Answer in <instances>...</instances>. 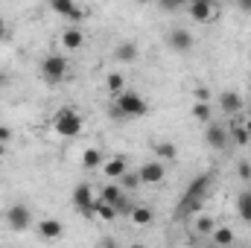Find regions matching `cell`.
Segmentation results:
<instances>
[{"mask_svg": "<svg viewBox=\"0 0 251 248\" xmlns=\"http://www.w3.org/2000/svg\"><path fill=\"white\" fill-rule=\"evenodd\" d=\"M210 184H213V173L196 175L187 184V190H184L178 207H176V219H187L190 213H199L201 204H204V198H207V193H210Z\"/></svg>", "mask_w": 251, "mask_h": 248, "instance_id": "1", "label": "cell"}, {"mask_svg": "<svg viewBox=\"0 0 251 248\" xmlns=\"http://www.w3.org/2000/svg\"><path fill=\"white\" fill-rule=\"evenodd\" d=\"M82 128H85V117H82L79 108H73V105L56 108V114H53V131L59 137H79Z\"/></svg>", "mask_w": 251, "mask_h": 248, "instance_id": "2", "label": "cell"}, {"mask_svg": "<svg viewBox=\"0 0 251 248\" xmlns=\"http://www.w3.org/2000/svg\"><path fill=\"white\" fill-rule=\"evenodd\" d=\"M38 70H41V79L47 85H62L67 79V73H70V62L62 53H47L41 59V64H38Z\"/></svg>", "mask_w": 251, "mask_h": 248, "instance_id": "3", "label": "cell"}, {"mask_svg": "<svg viewBox=\"0 0 251 248\" xmlns=\"http://www.w3.org/2000/svg\"><path fill=\"white\" fill-rule=\"evenodd\" d=\"M114 102L120 105V111L126 114V120H140V117L149 114V102H146L137 91H131V88H126L120 97H114Z\"/></svg>", "mask_w": 251, "mask_h": 248, "instance_id": "4", "label": "cell"}, {"mask_svg": "<svg viewBox=\"0 0 251 248\" xmlns=\"http://www.w3.org/2000/svg\"><path fill=\"white\" fill-rule=\"evenodd\" d=\"M3 219H6V225H9L12 234H24V231L32 228V207L24 204V201H18V204H12V207L3 213Z\"/></svg>", "mask_w": 251, "mask_h": 248, "instance_id": "5", "label": "cell"}, {"mask_svg": "<svg viewBox=\"0 0 251 248\" xmlns=\"http://www.w3.org/2000/svg\"><path fill=\"white\" fill-rule=\"evenodd\" d=\"M164 41H167V47H170L173 53H178V56H187V53H193V47H196V38H193V32H190L187 26H173V29H167Z\"/></svg>", "mask_w": 251, "mask_h": 248, "instance_id": "6", "label": "cell"}, {"mask_svg": "<svg viewBox=\"0 0 251 248\" xmlns=\"http://www.w3.org/2000/svg\"><path fill=\"white\" fill-rule=\"evenodd\" d=\"M73 207L85 216V219H97L94 207H97V196H94V187L91 184H76L73 187V196H70Z\"/></svg>", "mask_w": 251, "mask_h": 248, "instance_id": "7", "label": "cell"}, {"mask_svg": "<svg viewBox=\"0 0 251 248\" xmlns=\"http://www.w3.org/2000/svg\"><path fill=\"white\" fill-rule=\"evenodd\" d=\"M204 143L213 149V152H225L231 146V134H228V125L219 123V120H210L204 125Z\"/></svg>", "mask_w": 251, "mask_h": 248, "instance_id": "8", "label": "cell"}, {"mask_svg": "<svg viewBox=\"0 0 251 248\" xmlns=\"http://www.w3.org/2000/svg\"><path fill=\"white\" fill-rule=\"evenodd\" d=\"M35 234L44 240V243H59L64 237V222L56 216H47V219H38L35 222Z\"/></svg>", "mask_w": 251, "mask_h": 248, "instance_id": "9", "label": "cell"}, {"mask_svg": "<svg viewBox=\"0 0 251 248\" xmlns=\"http://www.w3.org/2000/svg\"><path fill=\"white\" fill-rule=\"evenodd\" d=\"M137 175H140L143 187L164 184V178H167V167H164L161 161H146V164H140V167H137Z\"/></svg>", "mask_w": 251, "mask_h": 248, "instance_id": "10", "label": "cell"}, {"mask_svg": "<svg viewBox=\"0 0 251 248\" xmlns=\"http://www.w3.org/2000/svg\"><path fill=\"white\" fill-rule=\"evenodd\" d=\"M50 9L56 15H62L64 21H70V26H79L85 21V9H79L73 0H50Z\"/></svg>", "mask_w": 251, "mask_h": 248, "instance_id": "11", "label": "cell"}, {"mask_svg": "<svg viewBox=\"0 0 251 248\" xmlns=\"http://www.w3.org/2000/svg\"><path fill=\"white\" fill-rule=\"evenodd\" d=\"M219 111H222L225 117H237V114H243V94L234 91V88L219 91Z\"/></svg>", "mask_w": 251, "mask_h": 248, "instance_id": "12", "label": "cell"}, {"mask_svg": "<svg viewBox=\"0 0 251 248\" xmlns=\"http://www.w3.org/2000/svg\"><path fill=\"white\" fill-rule=\"evenodd\" d=\"M126 170H128V158H126V155H111V158H105V164H102V173H105L108 181H120L126 175Z\"/></svg>", "mask_w": 251, "mask_h": 248, "instance_id": "13", "label": "cell"}, {"mask_svg": "<svg viewBox=\"0 0 251 248\" xmlns=\"http://www.w3.org/2000/svg\"><path fill=\"white\" fill-rule=\"evenodd\" d=\"M184 9H187V15L196 24H207V21L216 15V3H210V0H196V3H190Z\"/></svg>", "mask_w": 251, "mask_h": 248, "instance_id": "14", "label": "cell"}, {"mask_svg": "<svg viewBox=\"0 0 251 248\" xmlns=\"http://www.w3.org/2000/svg\"><path fill=\"white\" fill-rule=\"evenodd\" d=\"M62 47H64V50H70V53H79V50L85 47V32H82L79 26H64Z\"/></svg>", "mask_w": 251, "mask_h": 248, "instance_id": "15", "label": "cell"}, {"mask_svg": "<svg viewBox=\"0 0 251 248\" xmlns=\"http://www.w3.org/2000/svg\"><path fill=\"white\" fill-rule=\"evenodd\" d=\"M152 152H155V161H161V164H173L178 158V146L173 140H155Z\"/></svg>", "mask_w": 251, "mask_h": 248, "instance_id": "16", "label": "cell"}, {"mask_svg": "<svg viewBox=\"0 0 251 248\" xmlns=\"http://www.w3.org/2000/svg\"><path fill=\"white\" fill-rule=\"evenodd\" d=\"M137 56H140V50H137V44H134V41H120V44L114 47V59H117L120 64L137 62Z\"/></svg>", "mask_w": 251, "mask_h": 248, "instance_id": "17", "label": "cell"}, {"mask_svg": "<svg viewBox=\"0 0 251 248\" xmlns=\"http://www.w3.org/2000/svg\"><path fill=\"white\" fill-rule=\"evenodd\" d=\"M234 207H237V216H240L246 225H251V190H249V187L237 193V201H234Z\"/></svg>", "mask_w": 251, "mask_h": 248, "instance_id": "18", "label": "cell"}, {"mask_svg": "<svg viewBox=\"0 0 251 248\" xmlns=\"http://www.w3.org/2000/svg\"><path fill=\"white\" fill-rule=\"evenodd\" d=\"M228 134H231V143H237V146H249L251 143V134L249 128H246V123L237 117V120H231V125H228Z\"/></svg>", "mask_w": 251, "mask_h": 248, "instance_id": "19", "label": "cell"}, {"mask_svg": "<svg viewBox=\"0 0 251 248\" xmlns=\"http://www.w3.org/2000/svg\"><path fill=\"white\" fill-rule=\"evenodd\" d=\"M137 228H146V225H152L155 222V210L149 207V204H134V210H131V216H128Z\"/></svg>", "mask_w": 251, "mask_h": 248, "instance_id": "20", "label": "cell"}, {"mask_svg": "<svg viewBox=\"0 0 251 248\" xmlns=\"http://www.w3.org/2000/svg\"><path fill=\"white\" fill-rule=\"evenodd\" d=\"M120 196H123V190H120V184H117V181H108V184H102V190H100V196H97V198L114 207V204L120 201Z\"/></svg>", "mask_w": 251, "mask_h": 248, "instance_id": "21", "label": "cell"}, {"mask_svg": "<svg viewBox=\"0 0 251 248\" xmlns=\"http://www.w3.org/2000/svg\"><path fill=\"white\" fill-rule=\"evenodd\" d=\"M102 164H105V155H102L100 149H94V146H91V149H85V152H82V167H85V170H100Z\"/></svg>", "mask_w": 251, "mask_h": 248, "instance_id": "22", "label": "cell"}, {"mask_svg": "<svg viewBox=\"0 0 251 248\" xmlns=\"http://www.w3.org/2000/svg\"><path fill=\"white\" fill-rule=\"evenodd\" d=\"M210 240H213V246H219V248H231V243H234V231H231L228 225H216V231L210 234Z\"/></svg>", "mask_w": 251, "mask_h": 248, "instance_id": "23", "label": "cell"}, {"mask_svg": "<svg viewBox=\"0 0 251 248\" xmlns=\"http://www.w3.org/2000/svg\"><path fill=\"white\" fill-rule=\"evenodd\" d=\"M117 184H120V190H123V193H134V190H140V187H143V181H140L137 170H131V167H128V170H126V175L117 181Z\"/></svg>", "mask_w": 251, "mask_h": 248, "instance_id": "24", "label": "cell"}, {"mask_svg": "<svg viewBox=\"0 0 251 248\" xmlns=\"http://www.w3.org/2000/svg\"><path fill=\"white\" fill-rule=\"evenodd\" d=\"M193 117L199 120V123H210L213 120V105L210 102H193Z\"/></svg>", "mask_w": 251, "mask_h": 248, "instance_id": "25", "label": "cell"}, {"mask_svg": "<svg viewBox=\"0 0 251 248\" xmlns=\"http://www.w3.org/2000/svg\"><path fill=\"white\" fill-rule=\"evenodd\" d=\"M105 85H108V94L111 97H120L126 91V79H123V73H111L108 79H105Z\"/></svg>", "mask_w": 251, "mask_h": 248, "instance_id": "26", "label": "cell"}, {"mask_svg": "<svg viewBox=\"0 0 251 248\" xmlns=\"http://www.w3.org/2000/svg\"><path fill=\"white\" fill-rule=\"evenodd\" d=\"M94 213H97V219H102V222H114V219H117V210H114L111 204L100 201V198H97V207H94Z\"/></svg>", "mask_w": 251, "mask_h": 248, "instance_id": "27", "label": "cell"}, {"mask_svg": "<svg viewBox=\"0 0 251 248\" xmlns=\"http://www.w3.org/2000/svg\"><path fill=\"white\" fill-rule=\"evenodd\" d=\"M216 231V222L210 216H199L196 219V234H213Z\"/></svg>", "mask_w": 251, "mask_h": 248, "instance_id": "28", "label": "cell"}, {"mask_svg": "<svg viewBox=\"0 0 251 248\" xmlns=\"http://www.w3.org/2000/svg\"><path fill=\"white\" fill-rule=\"evenodd\" d=\"M237 178H240L243 184H249L251 181V164L249 161H240V164H237Z\"/></svg>", "mask_w": 251, "mask_h": 248, "instance_id": "29", "label": "cell"}, {"mask_svg": "<svg viewBox=\"0 0 251 248\" xmlns=\"http://www.w3.org/2000/svg\"><path fill=\"white\" fill-rule=\"evenodd\" d=\"M108 117H111V123H128V120H126V114L120 111V105H117L114 99H111V105H108Z\"/></svg>", "mask_w": 251, "mask_h": 248, "instance_id": "30", "label": "cell"}, {"mask_svg": "<svg viewBox=\"0 0 251 248\" xmlns=\"http://www.w3.org/2000/svg\"><path fill=\"white\" fill-rule=\"evenodd\" d=\"M158 9H161V12H181L184 6H181V3H176V0H173V3H170V0H164V3H158Z\"/></svg>", "mask_w": 251, "mask_h": 248, "instance_id": "31", "label": "cell"}, {"mask_svg": "<svg viewBox=\"0 0 251 248\" xmlns=\"http://www.w3.org/2000/svg\"><path fill=\"white\" fill-rule=\"evenodd\" d=\"M193 97H196V102H210V91L207 88H196Z\"/></svg>", "mask_w": 251, "mask_h": 248, "instance_id": "32", "label": "cell"}, {"mask_svg": "<svg viewBox=\"0 0 251 248\" xmlns=\"http://www.w3.org/2000/svg\"><path fill=\"white\" fill-rule=\"evenodd\" d=\"M12 137H15V134H12V128H9V125H0V143H9Z\"/></svg>", "mask_w": 251, "mask_h": 248, "instance_id": "33", "label": "cell"}, {"mask_svg": "<svg viewBox=\"0 0 251 248\" xmlns=\"http://www.w3.org/2000/svg\"><path fill=\"white\" fill-rule=\"evenodd\" d=\"M9 38V24H6V18L0 15V41H6Z\"/></svg>", "mask_w": 251, "mask_h": 248, "instance_id": "34", "label": "cell"}, {"mask_svg": "<svg viewBox=\"0 0 251 248\" xmlns=\"http://www.w3.org/2000/svg\"><path fill=\"white\" fill-rule=\"evenodd\" d=\"M243 123H246V128H249V134H251V117H246V120H243Z\"/></svg>", "mask_w": 251, "mask_h": 248, "instance_id": "35", "label": "cell"}, {"mask_svg": "<svg viewBox=\"0 0 251 248\" xmlns=\"http://www.w3.org/2000/svg\"><path fill=\"white\" fill-rule=\"evenodd\" d=\"M3 85H6V76H3V73H0V88H3Z\"/></svg>", "mask_w": 251, "mask_h": 248, "instance_id": "36", "label": "cell"}, {"mask_svg": "<svg viewBox=\"0 0 251 248\" xmlns=\"http://www.w3.org/2000/svg\"><path fill=\"white\" fill-rule=\"evenodd\" d=\"M100 248H114V246H111V243H105V246H100Z\"/></svg>", "mask_w": 251, "mask_h": 248, "instance_id": "37", "label": "cell"}, {"mask_svg": "<svg viewBox=\"0 0 251 248\" xmlns=\"http://www.w3.org/2000/svg\"><path fill=\"white\" fill-rule=\"evenodd\" d=\"M249 94H251V82H249Z\"/></svg>", "mask_w": 251, "mask_h": 248, "instance_id": "38", "label": "cell"}]
</instances>
